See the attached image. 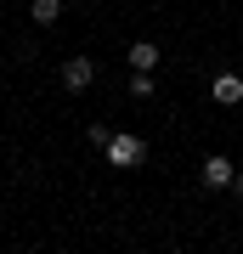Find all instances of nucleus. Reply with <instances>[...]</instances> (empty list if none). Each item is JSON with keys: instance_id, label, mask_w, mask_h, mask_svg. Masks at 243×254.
Listing matches in <instances>:
<instances>
[{"instance_id": "nucleus-1", "label": "nucleus", "mask_w": 243, "mask_h": 254, "mask_svg": "<svg viewBox=\"0 0 243 254\" xmlns=\"http://www.w3.org/2000/svg\"><path fill=\"white\" fill-rule=\"evenodd\" d=\"M102 153H108V164H113V170H136V164L147 158V141L136 136V130H113V141L102 147Z\"/></svg>"}, {"instance_id": "nucleus-2", "label": "nucleus", "mask_w": 243, "mask_h": 254, "mask_svg": "<svg viewBox=\"0 0 243 254\" xmlns=\"http://www.w3.org/2000/svg\"><path fill=\"white\" fill-rule=\"evenodd\" d=\"M198 181L215 187V192H243V181H238V170H232L226 153H209V158H204V175H198Z\"/></svg>"}, {"instance_id": "nucleus-3", "label": "nucleus", "mask_w": 243, "mask_h": 254, "mask_svg": "<svg viewBox=\"0 0 243 254\" xmlns=\"http://www.w3.org/2000/svg\"><path fill=\"white\" fill-rule=\"evenodd\" d=\"M90 79H96V63H90V57H68V63H63V91L68 96L90 91Z\"/></svg>"}, {"instance_id": "nucleus-4", "label": "nucleus", "mask_w": 243, "mask_h": 254, "mask_svg": "<svg viewBox=\"0 0 243 254\" xmlns=\"http://www.w3.org/2000/svg\"><path fill=\"white\" fill-rule=\"evenodd\" d=\"M209 91H215V102H226V108H238V102H243V73L221 68L215 79H209Z\"/></svg>"}, {"instance_id": "nucleus-5", "label": "nucleus", "mask_w": 243, "mask_h": 254, "mask_svg": "<svg viewBox=\"0 0 243 254\" xmlns=\"http://www.w3.org/2000/svg\"><path fill=\"white\" fill-rule=\"evenodd\" d=\"M159 68V46L153 40H130V73H153Z\"/></svg>"}, {"instance_id": "nucleus-6", "label": "nucleus", "mask_w": 243, "mask_h": 254, "mask_svg": "<svg viewBox=\"0 0 243 254\" xmlns=\"http://www.w3.org/2000/svg\"><path fill=\"white\" fill-rule=\"evenodd\" d=\"M28 17H34L40 28H45V23H57V17H63V0H34V6H28Z\"/></svg>"}, {"instance_id": "nucleus-7", "label": "nucleus", "mask_w": 243, "mask_h": 254, "mask_svg": "<svg viewBox=\"0 0 243 254\" xmlns=\"http://www.w3.org/2000/svg\"><path fill=\"white\" fill-rule=\"evenodd\" d=\"M130 96H136V102L153 96V73H130Z\"/></svg>"}, {"instance_id": "nucleus-8", "label": "nucleus", "mask_w": 243, "mask_h": 254, "mask_svg": "<svg viewBox=\"0 0 243 254\" xmlns=\"http://www.w3.org/2000/svg\"><path fill=\"white\" fill-rule=\"evenodd\" d=\"M85 141H90V147H108V141H113V130H108V125H90V130H85Z\"/></svg>"}]
</instances>
